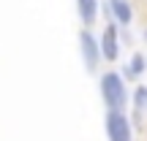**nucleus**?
<instances>
[{
    "label": "nucleus",
    "instance_id": "4",
    "mask_svg": "<svg viewBox=\"0 0 147 141\" xmlns=\"http://www.w3.org/2000/svg\"><path fill=\"white\" fill-rule=\"evenodd\" d=\"M98 46H101V57H104V60H109V63L117 60V54H120V43H117V27L115 25H109L104 30Z\"/></svg>",
    "mask_w": 147,
    "mask_h": 141
},
{
    "label": "nucleus",
    "instance_id": "1",
    "mask_svg": "<svg viewBox=\"0 0 147 141\" xmlns=\"http://www.w3.org/2000/svg\"><path fill=\"white\" fill-rule=\"evenodd\" d=\"M101 98H104L109 111H123V106L128 103V90H125V82H123L120 73H115V71L104 73V79H101Z\"/></svg>",
    "mask_w": 147,
    "mask_h": 141
},
{
    "label": "nucleus",
    "instance_id": "5",
    "mask_svg": "<svg viewBox=\"0 0 147 141\" xmlns=\"http://www.w3.org/2000/svg\"><path fill=\"white\" fill-rule=\"evenodd\" d=\"M76 8H79V16H82L84 25L95 22V16H98V3L95 0H76Z\"/></svg>",
    "mask_w": 147,
    "mask_h": 141
},
{
    "label": "nucleus",
    "instance_id": "2",
    "mask_svg": "<svg viewBox=\"0 0 147 141\" xmlns=\"http://www.w3.org/2000/svg\"><path fill=\"white\" fill-rule=\"evenodd\" d=\"M106 136L109 141H134L131 122L123 111H106Z\"/></svg>",
    "mask_w": 147,
    "mask_h": 141
},
{
    "label": "nucleus",
    "instance_id": "7",
    "mask_svg": "<svg viewBox=\"0 0 147 141\" xmlns=\"http://www.w3.org/2000/svg\"><path fill=\"white\" fill-rule=\"evenodd\" d=\"M144 68H147V60H144V54H134L131 57V63H128V76L131 79H136V76H142L144 73Z\"/></svg>",
    "mask_w": 147,
    "mask_h": 141
},
{
    "label": "nucleus",
    "instance_id": "3",
    "mask_svg": "<svg viewBox=\"0 0 147 141\" xmlns=\"http://www.w3.org/2000/svg\"><path fill=\"white\" fill-rule=\"evenodd\" d=\"M79 46H82L84 65H87L90 71H95V68H98V60H101V46H98V41H95V38L84 30L82 35H79Z\"/></svg>",
    "mask_w": 147,
    "mask_h": 141
},
{
    "label": "nucleus",
    "instance_id": "6",
    "mask_svg": "<svg viewBox=\"0 0 147 141\" xmlns=\"http://www.w3.org/2000/svg\"><path fill=\"white\" fill-rule=\"evenodd\" d=\"M109 3H112L115 19L123 22V25H128V22H131V5H128V0H109Z\"/></svg>",
    "mask_w": 147,
    "mask_h": 141
},
{
    "label": "nucleus",
    "instance_id": "8",
    "mask_svg": "<svg viewBox=\"0 0 147 141\" xmlns=\"http://www.w3.org/2000/svg\"><path fill=\"white\" fill-rule=\"evenodd\" d=\"M134 103H136V111H142L147 106V87H136V92H134Z\"/></svg>",
    "mask_w": 147,
    "mask_h": 141
}]
</instances>
